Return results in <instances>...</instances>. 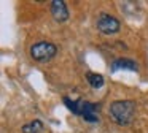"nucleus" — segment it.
<instances>
[{
    "mask_svg": "<svg viewBox=\"0 0 148 133\" xmlns=\"http://www.w3.org/2000/svg\"><path fill=\"white\" fill-rule=\"evenodd\" d=\"M51 16L56 22H65L70 18L69 8L64 0H53L51 2Z\"/></svg>",
    "mask_w": 148,
    "mask_h": 133,
    "instance_id": "nucleus-4",
    "label": "nucleus"
},
{
    "mask_svg": "<svg viewBox=\"0 0 148 133\" xmlns=\"http://www.w3.org/2000/svg\"><path fill=\"white\" fill-rule=\"evenodd\" d=\"M43 122L40 119H34V120H30L29 124H24L23 125V128H21V132L23 133H40L43 130Z\"/></svg>",
    "mask_w": 148,
    "mask_h": 133,
    "instance_id": "nucleus-8",
    "label": "nucleus"
},
{
    "mask_svg": "<svg viewBox=\"0 0 148 133\" xmlns=\"http://www.w3.org/2000/svg\"><path fill=\"white\" fill-rule=\"evenodd\" d=\"M96 27H97V30L103 35H115V33H118L119 29H121V22H119L118 18H115L113 14L100 13V14L97 16Z\"/></svg>",
    "mask_w": 148,
    "mask_h": 133,
    "instance_id": "nucleus-3",
    "label": "nucleus"
},
{
    "mask_svg": "<svg viewBox=\"0 0 148 133\" xmlns=\"http://www.w3.org/2000/svg\"><path fill=\"white\" fill-rule=\"evenodd\" d=\"M29 52L35 62H48L58 54V46L51 41H37L30 46Z\"/></svg>",
    "mask_w": 148,
    "mask_h": 133,
    "instance_id": "nucleus-2",
    "label": "nucleus"
},
{
    "mask_svg": "<svg viewBox=\"0 0 148 133\" xmlns=\"http://www.w3.org/2000/svg\"><path fill=\"white\" fill-rule=\"evenodd\" d=\"M86 79H88V82H89V86L92 89H100L105 84L103 76L99 75V73H86Z\"/></svg>",
    "mask_w": 148,
    "mask_h": 133,
    "instance_id": "nucleus-9",
    "label": "nucleus"
},
{
    "mask_svg": "<svg viewBox=\"0 0 148 133\" xmlns=\"http://www.w3.org/2000/svg\"><path fill=\"white\" fill-rule=\"evenodd\" d=\"M112 119L118 125H129L135 116V101L132 100H116L110 105L108 109Z\"/></svg>",
    "mask_w": 148,
    "mask_h": 133,
    "instance_id": "nucleus-1",
    "label": "nucleus"
},
{
    "mask_svg": "<svg viewBox=\"0 0 148 133\" xmlns=\"http://www.w3.org/2000/svg\"><path fill=\"white\" fill-rule=\"evenodd\" d=\"M112 70L118 71V70H129V71H137L138 65L131 59H116L115 62H112Z\"/></svg>",
    "mask_w": 148,
    "mask_h": 133,
    "instance_id": "nucleus-6",
    "label": "nucleus"
},
{
    "mask_svg": "<svg viewBox=\"0 0 148 133\" xmlns=\"http://www.w3.org/2000/svg\"><path fill=\"white\" fill-rule=\"evenodd\" d=\"M81 117L89 124L99 122V108L96 103L91 101H83V108H81Z\"/></svg>",
    "mask_w": 148,
    "mask_h": 133,
    "instance_id": "nucleus-5",
    "label": "nucleus"
},
{
    "mask_svg": "<svg viewBox=\"0 0 148 133\" xmlns=\"http://www.w3.org/2000/svg\"><path fill=\"white\" fill-rule=\"evenodd\" d=\"M62 101H64V105L67 106V109L70 111L72 114H75V116H81V108H83V101L84 100H81V98H78V100H72V98H69V97H64Z\"/></svg>",
    "mask_w": 148,
    "mask_h": 133,
    "instance_id": "nucleus-7",
    "label": "nucleus"
}]
</instances>
